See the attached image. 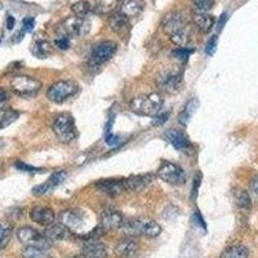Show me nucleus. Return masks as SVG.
I'll return each mask as SVG.
<instances>
[{"label":"nucleus","mask_w":258,"mask_h":258,"mask_svg":"<svg viewBox=\"0 0 258 258\" xmlns=\"http://www.w3.org/2000/svg\"><path fill=\"white\" fill-rule=\"evenodd\" d=\"M192 53L194 48H178V49H174L173 52H172V56H173L174 58L179 59V61H186Z\"/></svg>","instance_id":"f704fd0d"},{"label":"nucleus","mask_w":258,"mask_h":258,"mask_svg":"<svg viewBox=\"0 0 258 258\" xmlns=\"http://www.w3.org/2000/svg\"><path fill=\"white\" fill-rule=\"evenodd\" d=\"M170 40L173 41L176 45H178L179 48H188V44H190V32H188L187 27L179 30L173 35H170Z\"/></svg>","instance_id":"c756f323"},{"label":"nucleus","mask_w":258,"mask_h":258,"mask_svg":"<svg viewBox=\"0 0 258 258\" xmlns=\"http://www.w3.org/2000/svg\"><path fill=\"white\" fill-rule=\"evenodd\" d=\"M226 20H227V15H226V13H223L220 18V22H218V29H222L223 25H225V22H226Z\"/></svg>","instance_id":"09e8293b"},{"label":"nucleus","mask_w":258,"mask_h":258,"mask_svg":"<svg viewBox=\"0 0 258 258\" xmlns=\"http://www.w3.org/2000/svg\"><path fill=\"white\" fill-rule=\"evenodd\" d=\"M13 227L9 222H0V250L4 249L11 241Z\"/></svg>","instance_id":"c85d7f7f"},{"label":"nucleus","mask_w":258,"mask_h":258,"mask_svg":"<svg viewBox=\"0 0 258 258\" xmlns=\"http://www.w3.org/2000/svg\"><path fill=\"white\" fill-rule=\"evenodd\" d=\"M192 221L195 223H197V225H199L200 227H203V229H206V223H204V218H203L202 216H200L199 211L195 212V214H194V216H192Z\"/></svg>","instance_id":"a18cd8bd"},{"label":"nucleus","mask_w":258,"mask_h":258,"mask_svg":"<svg viewBox=\"0 0 258 258\" xmlns=\"http://www.w3.org/2000/svg\"><path fill=\"white\" fill-rule=\"evenodd\" d=\"M8 100H9L8 92H7L4 88H0V110L6 107L7 103H8Z\"/></svg>","instance_id":"79ce46f5"},{"label":"nucleus","mask_w":258,"mask_h":258,"mask_svg":"<svg viewBox=\"0 0 258 258\" xmlns=\"http://www.w3.org/2000/svg\"><path fill=\"white\" fill-rule=\"evenodd\" d=\"M78 85L70 80H59L48 88L47 97L50 102L62 103L78 92Z\"/></svg>","instance_id":"423d86ee"},{"label":"nucleus","mask_w":258,"mask_h":258,"mask_svg":"<svg viewBox=\"0 0 258 258\" xmlns=\"http://www.w3.org/2000/svg\"><path fill=\"white\" fill-rule=\"evenodd\" d=\"M234 200L236 203V206L241 209H249L252 207V198L248 191L243 190V188H236L234 191Z\"/></svg>","instance_id":"a878e982"},{"label":"nucleus","mask_w":258,"mask_h":258,"mask_svg":"<svg viewBox=\"0 0 258 258\" xmlns=\"http://www.w3.org/2000/svg\"><path fill=\"white\" fill-rule=\"evenodd\" d=\"M120 0H98L96 4V12L100 15H110L119 7Z\"/></svg>","instance_id":"cd10ccee"},{"label":"nucleus","mask_w":258,"mask_h":258,"mask_svg":"<svg viewBox=\"0 0 258 258\" xmlns=\"http://www.w3.org/2000/svg\"><path fill=\"white\" fill-rule=\"evenodd\" d=\"M187 15L183 11H173V12L168 13L164 16L163 21H161V27L163 31L167 35H173L177 31L187 27Z\"/></svg>","instance_id":"9d476101"},{"label":"nucleus","mask_w":258,"mask_h":258,"mask_svg":"<svg viewBox=\"0 0 258 258\" xmlns=\"http://www.w3.org/2000/svg\"><path fill=\"white\" fill-rule=\"evenodd\" d=\"M195 109H197V100H191L190 102L186 105L185 110L179 114L178 119H179V123H181L182 125H187L191 116H192L194 112H195Z\"/></svg>","instance_id":"2f4dec72"},{"label":"nucleus","mask_w":258,"mask_h":258,"mask_svg":"<svg viewBox=\"0 0 258 258\" xmlns=\"http://www.w3.org/2000/svg\"><path fill=\"white\" fill-rule=\"evenodd\" d=\"M59 30H61V35L68 36V38L83 35L85 32V22L83 18L73 16L62 22Z\"/></svg>","instance_id":"9b49d317"},{"label":"nucleus","mask_w":258,"mask_h":258,"mask_svg":"<svg viewBox=\"0 0 258 258\" xmlns=\"http://www.w3.org/2000/svg\"><path fill=\"white\" fill-rule=\"evenodd\" d=\"M83 255L84 258H106L107 250L105 244L101 243L98 239H89L83 245Z\"/></svg>","instance_id":"6ab92c4d"},{"label":"nucleus","mask_w":258,"mask_h":258,"mask_svg":"<svg viewBox=\"0 0 258 258\" xmlns=\"http://www.w3.org/2000/svg\"><path fill=\"white\" fill-rule=\"evenodd\" d=\"M96 187L102 194L107 195V197H117V195L123 194L124 191H126L125 185H124V179L117 178L101 179V181L96 182Z\"/></svg>","instance_id":"4468645a"},{"label":"nucleus","mask_w":258,"mask_h":258,"mask_svg":"<svg viewBox=\"0 0 258 258\" xmlns=\"http://www.w3.org/2000/svg\"><path fill=\"white\" fill-rule=\"evenodd\" d=\"M155 84L159 91L167 94H174L179 92L182 87V77L178 71H161L156 77Z\"/></svg>","instance_id":"6e6552de"},{"label":"nucleus","mask_w":258,"mask_h":258,"mask_svg":"<svg viewBox=\"0 0 258 258\" xmlns=\"http://www.w3.org/2000/svg\"><path fill=\"white\" fill-rule=\"evenodd\" d=\"M32 53L38 58H45L50 53V44L47 40H36L35 44L32 45Z\"/></svg>","instance_id":"7c9ffc66"},{"label":"nucleus","mask_w":258,"mask_h":258,"mask_svg":"<svg viewBox=\"0 0 258 258\" xmlns=\"http://www.w3.org/2000/svg\"><path fill=\"white\" fill-rule=\"evenodd\" d=\"M164 137L174 149L182 151V153H188L192 149V145L188 141L187 136L182 131H178V129H170V131L165 133Z\"/></svg>","instance_id":"f8f14e48"},{"label":"nucleus","mask_w":258,"mask_h":258,"mask_svg":"<svg viewBox=\"0 0 258 258\" xmlns=\"http://www.w3.org/2000/svg\"><path fill=\"white\" fill-rule=\"evenodd\" d=\"M30 218H31L34 222H36L38 225L45 226L48 227L49 225H52L56 220V214L53 212L52 208L49 207H34V208L30 211Z\"/></svg>","instance_id":"f3484780"},{"label":"nucleus","mask_w":258,"mask_h":258,"mask_svg":"<svg viewBox=\"0 0 258 258\" xmlns=\"http://www.w3.org/2000/svg\"><path fill=\"white\" fill-rule=\"evenodd\" d=\"M123 229L131 236H146V238H156L163 231L161 226L156 221L147 217L128 220L123 223Z\"/></svg>","instance_id":"f03ea898"},{"label":"nucleus","mask_w":258,"mask_h":258,"mask_svg":"<svg viewBox=\"0 0 258 258\" xmlns=\"http://www.w3.org/2000/svg\"><path fill=\"white\" fill-rule=\"evenodd\" d=\"M217 41H218L217 35H213L211 39H209L206 47L207 56H213L216 49H217Z\"/></svg>","instance_id":"e433bc0d"},{"label":"nucleus","mask_w":258,"mask_h":258,"mask_svg":"<svg viewBox=\"0 0 258 258\" xmlns=\"http://www.w3.org/2000/svg\"><path fill=\"white\" fill-rule=\"evenodd\" d=\"M11 89L17 96L32 97L40 92L41 82L27 75H17L11 82Z\"/></svg>","instance_id":"39448f33"},{"label":"nucleus","mask_w":258,"mask_h":258,"mask_svg":"<svg viewBox=\"0 0 258 258\" xmlns=\"http://www.w3.org/2000/svg\"><path fill=\"white\" fill-rule=\"evenodd\" d=\"M124 223L123 216L119 211L112 208H107L101 214V226L105 231L109 230H116L121 227Z\"/></svg>","instance_id":"dca6fc26"},{"label":"nucleus","mask_w":258,"mask_h":258,"mask_svg":"<svg viewBox=\"0 0 258 258\" xmlns=\"http://www.w3.org/2000/svg\"><path fill=\"white\" fill-rule=\"evenodd\" d=\"M64 176H66L64 172L57 170V172H54V173L49 177V179H48L47 182L41 183V185L35 186V187L32 188V194H34V195H38V197H41V195H45V194L50 192L53 188H56L57 186L61 185L62 181L64 179Z\"/></svg>","instance_id":"aec40b11"},{"label":"nucleus","mask_w":258,"mask_h":258,"mask_svg":"<svg viewBox=\"0 0 258 258\" xmlns=\"http://www.w3.org/2000/svg\"><path fill=\"white\" fill-rule=\"evenodd\" d=\"M109 26L115 34L120 36L128 35V32L131 31V25H129V18L124 16L123 13H115L110 17Z\"/></svg>","instance_id":"4be33fe9"},{"label":"nucleus","mask_w":258,"mask_h":258,"mask_svg":"<svg viewBox=\"0 0 258 258\" xmlns=\"http://www.w3.org/2000/svg\"><path fill=\"white\" fill-rule=\"evenodd\" d=\"M56 47L58 48V49H68L69 47H70V40H69L68 36H63V35H59L58 39L56 40Z\"/></svg>","instance_id":"ea45409f"},{"label":"nucleus","mask_w":258,"mask_h":258,"mask_svg":"<svg viewBox=\"0 0 258 258\" xmlns=\"http://www.w3.org/2000/svg\"><path fill=\"white\" fill-rule=\"evenodd\" d=\"M53 133L62 144H70L78 138V131L73 115L69 112H61L54 117L53 121Z\"/></svg>","instance_id":"7ed1b4c3"},{"label":"nucleus","mask_w":258,"mask_h":258,"mask_svg":"<svg viewBox=\"0 0 258 258\" xmlns=\"http://www.w3.org/2000/svg\"><path fill=\"white\" fill-rule=\"evenodd\" d=\"M156 173H158L159 178L169 183V185L179 186L183 185L186 182L185 170L182 169V167H179L178 164L172 163V161H161L160 167L158 168Z\"/></svg>","instance_id":"20e7f679"},{"label":"nucleus","mask_w":258,"mask_h":258,"mask_svg":"<svg viewBox=\"0 0 258 258\" xmlns=\"http://www.w3.org/2000/svg\"><path fill=\"white\" fill-rule=\"evenodd\" d=\"M20 114L11 107H4L0 110V129H4L15 123L18 119Z\"/></svg>","instance_id":"393cba45"},{"label":"nucleus","mask_w":258,"mask_h":258,"mask_svg":"<svg viewBox=\"0 0 258 258\" xmlns=\"http://www.w3.org/2000/svg\"><path fill=\"white\" fill-rule=\"evenodd\" d=\"M13 26H15V18L12 16H8V18H7V27H8V30H12Z\"/></svg>","instance_id":"de8ad7c7"},{"label":"nucleus","mask_w":258,"mask_h":258,"mask_svg":"<svg viewBox=\"0 0 258 258\" xmlns=\"http://www.w3.org/2000/svg\"><path fill=\"white\" fill-rule=\"evenodd\" d=\"M59 220H61V223H63L66 227L73 231V230H78L83 226L84 213L79 209H66L59 214Z\"/></svg>","instance_id":"a211bd4d"},{"label":"nucleus","mask_w":258,"mask_h":258,"mask_svg":"<svg viewBox=\"0 0 258 258\" xmlns=\"http://www.w3.org/2000/svg\"><path fill=\"white\" fill-rule=\"evenodd\" d=\"M105 142L109 145V146H115V145H117L119 142H120V137H117L116 135H112V133L110 132L106 135Z\"/></svg>","instance_id":"a19ab883"},{"label":"nucleus","mask_w":258,"mask_h":258,"mask_svg":"<svg viewBox=\"0 0 258 258\" xmlns=\"http://www.w3.org/2000/svg\"><path fill=\"white\" fill-rule=\"evenodd\" d=\"M71 258H83V257H71Z\"/></svg>","instance_id":"8fccbe9b"},{"label":"nucleus","mask_w":258,"mask_h":258,"mask_svg":"<svg viewBox=\"0 0 258 258\" xmlns=\"http://www.w3.org/2000/svg\"><path fill=\"white\" fill-rule=\"evenodd\" d=\"M200 174H198L197 177H195V179H194V187H192V194H191V198H197V194H198V188H199V185H200Z\"/></svg>","instance_id":"49530a36"},{"label":"nucleus","mask_w":258,"mask_h":258,"mask_svg":"<svg viewBox=\"0 0 258 258\" xmlns=\"http://www.w3.org/2000/svg\"><path fill=\"white\" fill-rule=\"evenodd\" d=\"M249 249L244 245L230 246L221 254L220 258H249Z\"/></svg>","instance_id":"bb28decb"},{"label":"nucleus","mask_w":258,"mask_h":258,"mask_svg":"<svg viewBox=\"0 0 258 258\" xmlns=\"http://www.w3.org/2000/svg\"><path fill=\"white\" fill-rule=\"evenodd\" d=\"M17 239L26 246H38L41 249H48L52 245V241L40 234L38 230L32 229L30 226H24L17 230Z\"/></svg>","instance_id":"0eeeda50"},{"label":"nucleus","mask_w":258,"mask_h":258,"mask_svg":"<svg viewBox=\"0 0 258 258\" xmlns=\"http://www.w3.org/2000/svg\"><path fill=\"white\" fill-rule=\"evenodd\" d=\"M168 117H169V114H168V112H163L161 115H156V117L154 119L153 124L154 125H161V124H164L165 121L168 120Z\"/></svg>","instance_id":"c03bdc74"},{"label":"nucleus","mask_w":258,"mask_h":258,"mask_svg":"<svg viewBox=\"0 0 258 258\" xmlns=\"http://www.w3.org/2000/svg\"><path fill=\"white\" fill-rule=\"evenodd\" d=\"M140 250V244L132 236L120 239L115 245V253L120 258H133L138 254Z\"/></svg>","instance_id":"2eb2a0df"},{"label":"nucleus","mask_w":258,"mask_h":258,"mask_svg":"<svg viewBox=\"0 0 258 258\" xmlns=\"http://www.w3.org/2000/svg\"><path fill=\"white\" fill-rule=\"evenodd\" d=\"M117 44L112 40H105L101 41L98 44L94 45L92 48L91 52V58H89V64L97 68V66H101L102 63L109 61L115 53H116Z\"/></svg>","instance_id":"1a4fd4ad"},{"label":"nucleus","mask_w":258,"mask_h":258,"mask_svg":"<svg viewBox=\"0 0 258 258\" xmlns=\"http://www.w3.org/2000/svg\"><path fill=\"white\" fill-rule=\"evenodd\" d=\"M144 7V0H123L121 2V13L128 18L136 17L142 12Z\"/></svg>","instance_id":"b1692460"},{"label":"nucleus","mask_w":258,"mask_h":258,"mask_svg":"<svg viewBox=\"0 0 258 258\" xmlns=\"http://www.w3.org/2000/svg\"><path fill=\"white\" fill-rule=\"evenodd\" d=\"M22 257L24 258H49L45 253V249H41L38 246H25L22 249Z\"/></svg>","instance_id":"72a5a7b5"},{"label":"nucleus","mask_w":258,"mask_h":258,"mask_svg":"<svg viewBox=\"0 0 258 258\" xmlns=\"http://www.w3.org/2000/svg\"><path fill=\"white\" fill-rule=\"evenodd\" d=\"M15 167L17 168L18 170H21V172H27V173H36V172H39V168H35V167H31V165L26 164V163H24L22 160H17L15 163Z\"/></svg>","instance_id":"c9c22d12"},{"label":"nucleus","mask_w":258,"mask_h":258,"mask_svg":"<svg viewBox=\"0 0 258 258\" xmlns=\"http://www.w3.org/2000/svg\"><path fill=\"white\" fill-rule=\"evenodd\" d=\"M71 230L63 225V223L58 222L49 225L45 230V236L49 239L50 241H57V240H68L71 238Z\"/></svg>","instance_id":"412c9836"},{"label":"nucleus","mask_w":258,"mask_h":258,"mask_svg":"<svg viewBox=\"0 0 258 258\" xmlns=\"http://www.w3.org/2000/svg\"><path fill=\"white\" fill-rule=\"evenodd\" d=\"M154 181V176L150 173L136 174L124 179L126 191H133V192H140L149 187Z\"/></svg>","instance_id":"ddd939ff"},{"label":"nucleus","mask_w":258,"mask_h":258,"mask_svg":"<svg viewBox=\"0 0 258 258\" xmlns=\"http://www.w3.org/2000/svg\"><path fill=\"white\" fill-rule=\"evenodd\" d=\"M22 26H24L25 31H27V32L32 31L34 26H35V20H34L32 17H26L24 20V22H22Z\"/></svg>","instance_id":"37998d69"},{"label":"nucleus","mask_w":258,"mask_h":258,"mask_svg":"<svg viewBox=\"0 0 258 258\" xmlns=\"http://www.w3.org/2000/svg\"><path fill=\"white\" fill-rule=\"evenodd\" d=\"M192 21L194 24L197 25L198 29L203 32H209L214 26V17L206 11H200V9H195L192 13Z\"/></svg>","instance_id":"5701e85b"},{"label":"nucleus","mask_w":258,"mask_h":258,"mask_svg":"<svg viewBox=\"0 0 258 258\" xmlns=\"http://www.w3.org/2000/svg\"><path fill=\"white\" fill-rule=\"evenodd\" d=\"M249 191H250V195H252V197L258 202V174L250 179Z\"/></svg>","instance_id":"58836bf2"},{"label":"nucleus","mask_w":258,"mask_h":258,"mask_svg":"<svg viewBox=\"0 0 258 258\" xmlns=\"http://www.w3.org/2000/svg\"><path fill=\"white\" fill-rule=\"evenodd\" d=\"M163 105L164 100L160 93H149L135 97L129 102V109L142 116H156L161 111Z\"/></svg>","instance_id":"f257e3e1"},{"label":"nucleus","mask_w":258,"mask_h":258,"mask_svg":"<svg viewBox=\"0 0 258 258\" xmlns=\"http://www.w3.org/2000/svg\"><path fill=\"white\" fill-rule=\"evenodd\" d=\"M71 11H73V13L77 17L83 18L84 16L88 15V12L91 11V6H89L87 0H79V2H77V3H74L71 6Z\"/></svg>","instance_id":"473e14b6"},{"label":"nucleus","mask_w":258,"mask_h":258,"mask_svg":"<svg viewBox=\"0 0 258 258\" xmlns=\"http://www.w3.org/2000/svg\"><path fill=\"white\" fill-rule=\"evenodd\" d=\"M194 3L197 6V9H200V11H208V9L212 8L213 6L214 0H194Z\"/></svg>","instance_id":"4c0bfd02"}]
</instances>
